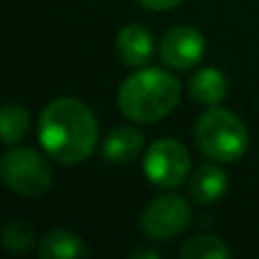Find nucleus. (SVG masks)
<instances>
[{
    "mask_svg": "<svg viewBox=\"0 0 259 259\" xmlns=\"http://www.w3.org/2000/svg\"><path fill=\"white\" fill-rule=\"evenodd\" d=\"M39 141L59 164H80L98 143V121L77 98H57L46 105L39 118Z\"/></svg>",
    "mask_w": 259,
    "mask_h": 259,
    "instance_id": "nucleus-1",
    "label": "nucleus"
},
{
    "mask_svg": "<svg viewBox=\"0 0 259 259\" xmlns=\"http://www.w3.org/2000/svg\"><path fill=\"white\" fill-rule=\"evenodd\" d=\"M180 100V82L161 68H141L118 91L123 116L137 123H155L168 116Z\"/></svg>",
    "mask_w": 259,
    "mask_h": 259,
    "instance_id": "nucleus-2",
    "label": "nucleus"
},
{
    "mask_svg": "<svg viewBox=\"0 0 259 259\" xmlns=\"http://www.w3.org/2000/svg\"><path fill=\"white\" fill-rule=\"evenodd\" d=\"M196 146L205 152L209 159L221 164H232L241 159L248 150V130L228 109H209L198 118L193 127Z\"/></svg>",
    "mask_w": 259,
    "mask_h": 259,
    "instance_id": "nucleus-3",
    "label": "nucleus"
},
{
    "mask_svg": "<svg viewBox=\"0 0 259 259\" xmlns=\"http://www.w3.org/2000/svg\"><path fill=\"white\" fill-rule=\"evenodd\" d=\"M3 180L14 193L25 198H39L53 184V170L39 152L30 148H16L3 157L0 164Z\"/></svg>",
    "mask_w": 259,
    "mask_h": 259,
    "instance_id": "nucleus-4",
    "label": "nucleus"
},
{
    "mask_svg": "<svg viewBox=\"0 0 259 259\" xmlns=\"http://www.w3.org/2000/svg\"><path fill=\"white\" fill-rule=\"evenodd\" d=\"M191 168L187 148L175 139H159L150 143L143 157V173L155 187L173 189L184 182Z\"/></svg>",
    "mask_w": 259,
    "mask_h": 259,
    "instance_id": "nucleus-5",
    "label": "nucleus"
},
{
    "mask_svg": "<svg viewBox=\"0 0 259 259\" xmlns=\"http://www.w3.org/2000/svg\"><path fill=\"white\" fill-rule=\"evenodd\" d=\"M191 221V207L178 193H164L155 198L141 214V230L152 241H170L187 230Z\"/></svg>",
    "mask_w": 259,
    "mask_h": 259,
    "instance_id": "nucleus-6",
    "label": "nucleus"
},
{
    "mask_svg": "<svg viewBox=\"0 0 259 259\" xmlns=\"http://www.w3.org/2000/svg\"><path fill=\"white\" fill-rule=\"evenodd\" d=\"M202 55H205V36L191 25H178L168 30L159 46L161 62L178 71L196 66Z\"/></svg>",
    "mask_w": 259,
    "mask_h": 259,
    "instance_id": "nucleus-7",
    "label": "nucleus"
},
{
    "mask_svg": "<svg viewBox=\"0 0 259 259\" xmlns=\"http://www.w3.org/2000/svg\"><path fill=\"white\" fill-rule=\"evenodd\" d=\"M155 41L152 34L141 25H125L116 36V53L125 66L139 68L146 66V62L152 57Z\"/></svg>",
    "mask_w": 259,
    "mask_h": 259,
    "instance_id": "nucleus-8",
    "label": "nucleus"
},
{
    "mask_svg": "<svg viewBox=\"0 0 259 259\" xmlns=\"http://www.w3.org/2000/svg\"><path fill=\"white\" fill-rule=\"evenodd\" d=\"M189 191H191V198L196 202L211 205V202L221 200L228 191V175L219 166H200L191 175Z\"/></svg>",
    "mask_w": 259,
    "mask_h": 259,
    "instance_id": "nucleus-9",
    "label": "nucleus"
},
{
    "mask_svg": "<svg viewBox=\"0 0 259 259\" xmlns=\"http://www.w3.org/2000/svg\"><path fill=\"white\" fill-rule=\"evenodd\" d=\"M39 255L44 259H82L89 257V248L80 234L71 230H55L44 237L39 246Z\"/></svg>",
    "mask_w": 259,
    "mask_h": 259,
    "instance_id": "nucleus-10",
    "label": "nucleus"
},
{
    "mask_svg": "<svg viewBox=\"0 0 259 259\" xmlns=\"http://www.w3.org/2000/svg\"><path fill=\"white\" fill-rule=\"evenodd\" d=\"M143 148V137L134 127H116L103 143V157L112 164H125L139 157Z\"/></svg>",
    "mask_w": 259,
    "mask_h": 259,
    "instance_id": "nucleus-11",
    "label": "nucleus"
},
{
    "mask_svg": "<svg viewBox=\"0 0 259 259\" xmlns=\"http://www.w3.org/2000/svg\"><path fill=\"white\" fill-rule=\"evenodd\" d=\"M189 94L200 105H219L228 96V80L219 68H200L189 82Z\"/></svg>",
    "mask_w": 259,
    "mask_h": 259,
    "instance_id": "nucleus-12",
    "label": "nucleus"
},
{
    "mask_svg": "<svg viewBox=\"0 0 259 259\" xmlns=\"http://www.w3.org/2000/svg\"><path fill=\"white\" fill-rule=\"evenodd\" d=\"M184 259H228L230 248L219 237H196L180 248Z\"/></svg>",
    "mask_w": 259,
    "mask_h": 259,
    "instance_id": "nucleus-13",
    "label": "nucleus"
},
{
    "mask_svg": "<svg viewBox=\"0 0 259 259\" xmlns=\"http://www.w3.org/2000/svg\"><path fill=\"white\" fill-rule=\"evenodd\" d=\"M0 125H3V141L12 146L14 141L25 137L30 127V114L21 105H5L0 114Z\"/></svg>",
    "mask_w": 259,
    "mask_h": 259,
    "instance_id": "nucleus-14",
    "label": "nucleus"
},
{
    "mask_svg": "<svg viewBox=\"0 0 259 259\" xmlns=\"http://www.w3.org/2000/svg\"><path fill=\"white\" fill-rule=\"evenodd\" d=\"M34 230L25 221H12L3 232V246L9 252H25L34 246Z\"/></svg>",
    "mask_w": 259,
    "mask_h": 259,
    "instance_id": "nucleus-15",
    "label": "nucleus"
},
{
    "mask_svg": "<svg viewBox=\"0 0 259 259\" xmlns=\"http://www.w3.org/2000/svg\"><path fill=\"white\" fill-rule=\"evenodd\" d=\"M139 3L150 12H166V9H173L175 5H180L182 0H139Z\"/></svg>",
    "mask_w": 259,
    "mask_h": 259,
    "instance_id": "nucleus-16",
    "label": "nucleus"
},
{
    "mask_svg": "<svg viewBox=\"0 0 259 259\" xmlns=\"http://www.w3.org/2000/svg\"><path fill=\"white\" fill-rule=\"evenodd\" d=\"M134 257H157V255L150 250H139V252H134Z\"/></svg>",
    "mask_w": 259,
    "mask_h": 259,
    "instance_id": "nucleus-17",
    "label": "nucleus"
}]
</instances>
